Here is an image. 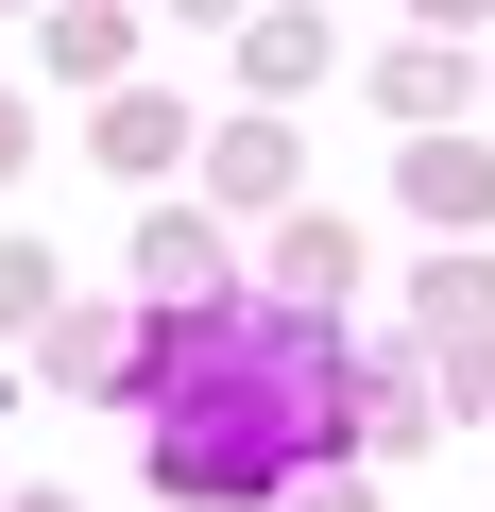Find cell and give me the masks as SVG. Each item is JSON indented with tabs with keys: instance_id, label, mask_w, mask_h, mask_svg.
<instances>
[{
	"instance_id": "cell-1",
	"label": "cell",
	"mask_w": 495,
	"mask_h": 512,
	"mask_svg": "<svg viewBox=\"0 0 495 512\" xmlns=\"http://www.w3.org/2000/svg\"><path fill=\"white\" fill-rule=\"evenodd\" d=\"M137 291H154V308H188V291L222 308V222H188V205H154V222H137Z\"/></svg>"
},
{
	"instance_id": "cell-2",
	"label": "cell",
	"mask_w": 495,
	"mask_h": 512,
	"mask_svg": "<svg viewBox=\"0 0 495 512\" xmlns=\"http://www.w3.org/2000/svg\"><path fill=\"white\" fill-rule=\"evenodd\" d=\"M171 342H137L120 308H52V376H86V393H120V376H154Z\"/></svg>"
},
{
	"instance_id": "cell-3",
	"label": "cell",
	"mask_w": 495,
	"mask_h": 512,
	"mask_svg": "<svg viewBox=\"0 0 495 512\" xmlns=\"http://www.w3.org/2000/svg\"><path fill=\"white\" fill-rule=\"evenodd\" d=\"M342 274H359V239H342V222H325V205H308V222H291V239H274V291H291V308H308V325H325V308H342Z\"/></svg>"
},
{
	"instance_id": "cell-4",
	"label": "cell",
	"mask_w": 495,
	"mask_h": 512,
	"mask_svg": "<svg viewBox=\"0 0 495 512\" xmlns=\"http://www.w3.org/2000/svg\"><path fill=\"white\" fill-rule=\"evenodd\" d=\"M171 154H188V103L120 86V103H103V171H171Z\"/></svg>"
},
{
	"instance_id": "cell-5",
	"label": "cell",
	"mask_w": 495,
	"mask_h": 512,
	"mask_svg": "<svg viewBox=\"0 0 495 512\" xmlns=\"http://www.w3.org/2000/svg\"><path fill=\"white\" fill-rule=\"evenodd\" d=\"M410 205H427V222H495V154L427 137V154H410Z\"/></svg>"
},
{
	"instance_id": "cell-6",
	"label": "cell",
	"mask_w": 495,
	"mask_h": 512,
	"mask_svg": "<svg viewBox=\"0 0 495 512\" xmlns=\"http://www.w3.org/2000/svg\"><path fill=\"white\" fill-rule=\"evenodd\" d=\"M222 188H239V205H274V188H291V137H274V120H239V137H222Z\"/></svg>"
},
{
	"instance_id": "cell-7",
	"label": "cell",
	"mask_w": 495,
	"mask_h": 512,
	"mask_svg": "<svg viewBox=\"0 0 495 512\" xmlns=\"http://www.w3.org/2000/svg\"><path fill=\"white\" fill-rule=\"evenodd\" d=\"M35 308H52V256H35V239H0V325H35Z\"/></svg>"
},
{
	"instance_id": "cell-8",
	"label": "cell",
	"mask_w": 495,
	"mask_h": 512,
	"mask_svg": "<svg viewBox=\"0 0 495 512\" xmlns=\"http://www.w3.org/2000/svg\"><path fill=\"white\" fill-rule=\"evenodd\" d=\"M291 512H376V495H359V478H325V461H308V478H291Z\"/></svg>"
},
{
	"instance_id": "cell-9",
	"label": "cell",
	"mask_w": 495,
	"mask_h": 512,
	"mask_svg": "<svg viewBox=\"0 0 495 512\" xmlns=\"http://www.w3.org/2000/svg\"><path fill=\"white\" fill-rule=\"evenodd\" d=\"M18 154H35V120H18V103H0V171H18Z\"/></svg>"
},
{
	"instance_id": "cell-10",
	"label": "cell",
	"mask_w": 495,
	"mask_h": 512,
	"mask_svg": "<svg viewBox=\"0 0 495 512\" xmlns=\"http://www.w3.org/2000/svg\"><path fill=\"white\" fill-rule=\"evenodd\" d=\"M171 18H239V0H171Z\"/></svg>"
},
{
	"instance_id": "cell-11",
	"label": "cell",
	"mask_w": 495,
	"mask_h": 512,
	"mask_svg": "<svg viewBox=\"0 0 495 512\" xmlns=\"http://www.w3.org/2000/svg\"><path fill=\"white\" fill-rule=\"evenodd\" d=\"M410 18H478V0H410Z\"/></svg>"
},
{
	"instance_id": "cell-12",
	"label": "cell",
	"mask_w": 495,
	"mask_h": 512,
	"mask_svg": "<svg viewBox=\"0 0 495 512\" xmlns=\"http://www.w3.org/2000/svg\"><path fill=\"white\" fill-rule=\"evenodd\" d=\"M18 512H86V495H18Z\"/></svg>"
}]
</instances>
